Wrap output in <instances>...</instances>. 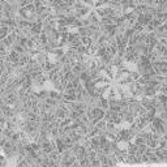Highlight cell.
Returning a JSON list of instances; mask_svg holds the SVG:
<instances>
[{
    "label": "cell",
    "instance_id": "1",
    "mask_svg": "<svg viewBox=\"0 0 167 167\" xmlns=\"http://www.w3.org/2000/svg\"><path fill=\"white\" fill-rule=\"evenodd\" d=\"M10 33V29L5 25H0V41H3L4 38H7L8 34Z\"/></svg>",
    "mask_w": 167,
    "mask_h": 167
}]
</instances>
